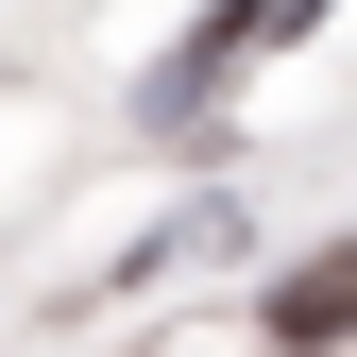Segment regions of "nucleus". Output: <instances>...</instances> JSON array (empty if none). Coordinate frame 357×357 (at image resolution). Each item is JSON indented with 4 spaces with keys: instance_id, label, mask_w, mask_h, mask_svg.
Masks as SVG:
<instances>
[{
    "instance_id": "1",
    "label": "nucleus",
    "mask_w": 357,
    "mask_h": 357,
    "mask_svg": "<svg viewBox=\"0 0 357 357\" xmlns=\"http://www.w3.org/2000/svg\"><path fill=\"white\" fill-rule=\"evenodd\" d=\"M273 340H289V357H324V340H357V255H306V273L273 289Z\"/></svg>"
}]
</instances>
